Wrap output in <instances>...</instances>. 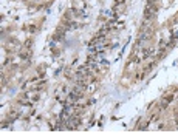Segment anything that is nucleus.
Returning a JSON list of instances; mask_svg holds the SVG:
<instances>
[{"label":"nucleus","instance_id":"7ed1b4c3","mask_svg":"<svg viewBox=\"0 0 178 139\" xmlns=\"http://www.w3.org/2000/svg\"><path fill=\"white\" fill-rule=\"evenodd\" d=\"M157 3V0H147V5H155Z\"/></svg>","mask_w":178,"mask_h":139},{"label":"nucleus","instance_id":"f03ea898","mask_svg":"<svg viewBox=\"0 0 178 139\" xmlns=\"http://www.w3.org/2000/svg\"><path fill=\"white\" fill-rule=\"evenodd\" d=\"M28 31H30V33H31V34H34V33H36V31H37V26H34V25H31V26H30V28H28Z\"/></svg>","mask_w":178,"mask_h":139},{"label":"nucleus","instance_id":"39448f33","mask_svg":"<svg viewBox=\"0 0 178 139\" xmlns=\"http://www.w3.org/2000/svg\"><path fill=\"white\" fill-rule=\"evenodd\" d=\"M33 2H39V0H33Z\"/></svg>","mask_w":178,"mask_h":139},{"label":"nucleus","instance_id":"20e7f679","mask_svg":"<svg viewBox=\"0 0 178 139\" xmlns=\"http://www.w3.org/2000/svg\"><path fill=\"white\" fill-rule=\"evenodd\" d=\"M26 48H31V40H26Z\"/></svg>","mask_w":178,"mask_h":139},{"label":"nucleus","instance_id":"f257e3e1","mask_svg":"<svg viewBox=\"0 0 178 139\" xmlns=\"http://www.w3.org/2000/svg\"><path fill=\"white\" fill-rule=\"evenodd\" d=\"M155 12H157V6L155 5H147L144 11V20H153Z\"/></svg>","mask_w":178,"mask_h":139}]
</instances>
